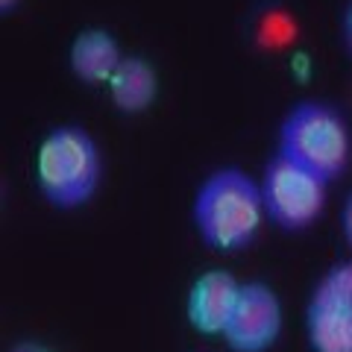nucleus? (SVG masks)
Listing matches in <instances>:
<instances>
[{
    "label": "nucleus",
    "instance_id": "f257e3e1",
    "mask_svg": "<svg viewBox=\"0 0 352 352\" xmlns=\"http://www.w3.org/2000/svg\"><path fill=\"white\" fill-rule=\"evenodd\" d=\"M267 223L258 179L235 164L203 176L191 200V226L197 238L220 256L247 252Z\"/></svg>",
    "mask_w": 352,
    "mask_h": 352
},
{
    "label": "nucleus",
    "instance_id": "f03ea898",
    "mask_svg": "<svg viewBox=\"0 0 352 352\" xmlns=\"http://www.w3.org/2000/svg\"><path fill=\"white\" fill-rule=\"evenodd\" d=\"M103 150L82 124H56L32 153V185L53 212H80L100 194Z\"/></svg>",
    "mask_w": 352,
    "mask_h": 352
},
{
    "label": "nucleus",
    "instance_id": "7ed1b4c3",
    "mask_svg": "<svg viewBox=\"0 0 352 352\" xmlns=\"http://www.w3.org/2000/svg\"><path fill=\"white\" fill-rule=\"evenodd\" d=\"M273 150L332 185L346 176L352 164V126L335 103L302 97L282 115Z\"/></svg>",
    "mask_w": 352,
    "mask_h": 352
},
{
    "label": "nucleus",
    "instance_id": "20e7f679",
    "mask_svg": "<svg viewBox=\"0 0 352 352\" xmlns=\"http://www.w3.org/2000/svg\"><path fill=\"white\" fill-rule=\"evenodd\" d=\"M258 191L267 223L285 235H302L314 229L329 200V182L302 164L291 162L288 156H282L279 150H273L264 159Z\"/></svg>",
    "mask_w": 352,
    "mask_h": 352
},
{
    "label": "nucleus",
    "instance_id": "39448f33",
    "mask_svg": "<svg viewBox=\"0 0 352 352\" xmlns=\"http://www.w3.org/2000/svg\"><path fill=\"white\" fill-rule=\"evenodd\" d=\"M308 352H352V256L317 276L302 308Z\"/></svg>",
    "mask_w": 352,
    "mask_h": 352
},
{
    "label": "nucleus",
    "instance_id": "423d86ee",
    "mask_svg": "<svg viewBox=\"0 0 352 352\" xmlns=\"http://www.w3.org/2000/svg\"><path fill=\"white\" fill-rule=\"evenodd\" d=\"M285 329V308L273 285L261 279L241 282L235 311L223 332L229 352H270Z\"/></svg>",
    "mask_w": 352,
    "mask_h": 352
},
{
    "label": "nucleus",
    "instance_id": "0eeeda50",
    "mask_svg": "<svg viewBox=\"0 0 352 352\" xmlns=\"http://www.w3.org/2000/svg\"><path fill=\"white\" fill-rule=\"evenodd\" d=\"M241 294V279L223 267L203 270L185 294V320L191 332L203 338H223L229 317L235 311Z\"/></svg>",
    "mask_w": 352,
    "mask_h": 352
},
{
    "label": "nucleus",
    "instance_id": "6e6552de",
    "mask_svg": "<svg viewBox=\"0 0 352 352\" xmlns=\"http://www.w3.org/2000/svg\"><path fill=\"white\" fill-rule=\"evenodd\" d=\"M124 56L126 53L115 38V32H109L106 27H85L76 32L68 47V68L76 82L88 88H106Z\"/></svg>",
    "mask_w": 352,
    "mask_h": 352
},
{
    "label": "nucleus",
    "instance_id": "1a4fd4ad",
    "mask_svg": "<svg viewBox=\"0 0 352 352\" xmlns=\"http://www.w3.org/2000/svg\"><path fill=\"white\" fill-rule=\"evenodd\" d=\"M112 109L124 118H138L150 112L159 100V71L141 53H126L112 80L106 82Z\"/></svg>",
    "mask_w": 352,
    "mask_h": 352
},
{
    "label": "nucleus",
    "instance_id": "9d476101",
    "mask_svg": "<svg viewBox=\"0 0 352 352\" xmlns=\"http://www.w3.org/2000/svg\"><path fill=\"white\" fill-rule=\"evenodd\" d=\"M338 32H340V44H344L346 56L352 59V0H346L338 18Z\"/></svg>",
    "mask_w": 352,
    "mask_h": 352
},
{
    "label": "nucleus",
    "instance_id": "9b49d317",
    "mask_svg": "<svg viewBox=\"0 0 352 352\" xmlns=\"http://www.w3.org/2000/svg\"><path fill=\"white\" fill-rule=\"evenodd\" d=\"M6 352H56V349L47 346L44 340H18V344H12Z\"/></svg>",
    "mask_w": 352,
    "mask_h": 352
},
{
    "label": "nucleus",
    "instance_id": "f8f14e48",
    "mask_svg": "<svg viewBox=\"0 0 352 352\" xmlns=\"http://www.w3.org/2000/svg\"><path fill=\"white\" fill-rule=\"evenodd\" d=\"M18 6H21V0H0V15H3V18L15 15V12H18Z\"/></svg>",
    "mask_w": 352,
    "mask_h": 352
},
{
    "label": "nucleus",
    "instance_id": "ddd939ff",
    "mask_svg": "<svg viewBox=\"0 0 352 352\" xmlns=\"http://www.w3.org/2000/svg\"><path fill=\"white\" fill-rule=\"evenodd\" d=\"M349 194H352V191H349Z\"/></svg>",
    "mask_w": 352,
    "mask_h": 352
}]
</instances>
